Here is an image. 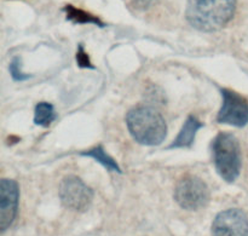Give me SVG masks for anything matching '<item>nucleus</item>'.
<instances>
[{"label": "nucleus", "instance_id": "f257e3e1", "mask_svg": "<svg viewBox=\"0 0 248 236\" xmlns=\"http://www.w3.org/2000/svg\"><path fill=\"white\" fill-rule=\"evenodd\" d=\"M235 10L236 0H188L186 17L191 27L211 33L224 28Z\"/></svg>", "mask_w": 248, "mask_h": 236}, {"label": "nucleus", "instance_id": "f03ea898", "mask_svg": "<svg viewBox=\"0 0 248 236\" xmlns=\"http://www.w3.org/2000/svg\"><path fill=\"white\" fill-rule=\"evenodd\" d=\"M126 124L132 137L143 145H159L167 135L166 121L152 107H136L126 115Z\"/></svg>", "mask_w": 248, "mask_h": 236}, {"label": "nucleus", "instance_id": "7ed1b4c3", "mask_svg": "<svg viewBox=\"0 0 248 236\" xmlns=\"http://www.w3.org/2000/svg\"><path fill=\"white\" fill-rule=\"evenodd\" d=\"M211 149L218 174L228 183L236 181L242 166L241 148L236 137L228 132L218 133Z\"/></svg>", "mask_w": 248, "mask_h": 236}, {"label": "nucleus", "instance_id": "20e7f679", "mask_svg": "<svg viewBox=\"0 0 248 236\" xmlns=\"http://www.w3.org/2000/svg\"><path fill=\"white\" fill-rule=\"evenodd\" d=\"M174 200L184 210L198 211L207 205L210 191L202 179L195 176H186L177 183Z\"/></svg>", "mask_w": 248, "mask_h": 236}, {"label": "nucleus", "instance_id": "39448f33", "mask_svg": "<svg viewBox=\"0 0 248 236\" xmlns=\"http://www.w3.org/2000/svg\"><path fill=\"white\" fill-rule=\"evenodd\" d=\"M60 199L69 210L84 212L93 200V190L79 177L67 176L60 184Z\"/></svg>", "mask_w": 248, "mask_h": 236}, {"label": "nucleus", "instance_id": "423d86ee", "mask_svg": "<svg viewBox=\"0 0 248 236\" xmlns=\"http://www.w3.org/2000/svg\"><path fill=\"white\" fill-rule=\"evenodd\" d=\"M223 103L218 113L217 121L219 124L244 127L248 124V102L236 92L228 89L220 90Z\"/></svg>", "mask_w": 248, "mask_h": 236}, {"label": "nucleus", "instance_id": "0eeeda50", "mask_svg": "<svg viewBox=\"0 0 248 236\" xmlns=\"http://www.w3.org/2000/svg\"><path fill=\"white\" fill-rule=\"evenodd\" d=\"M213 236H248V217L239 208L223 211L212 224Z\"/></svg>", "mask_w": 248, "mask_h": 236}, {"label": "nucleus", "instance_id": "6e6552de", "mask_svg": "<svg viewBox=\"0 0 248 236\" xmlns=\"http://www.w3.org/2000/svg\"><path fill=\"white\" fill-rule=\"evenodd\" d=\"M18 184L12 179L0 181V232L9 229L16 218L18 210Z\"/></svg>", "mask_w": 248, "mask_h": 236}, {"label": "nucleus", "instance_id": "1a4fd4ad", "mask_svg": "<svg viewBox=\"0 0 248 236\" xmlns=\"http://www.w3.org/2000/svg\"><path fill=\"white\" fill-rule=\"evenodd\" d=\"M202 123L199 120L196 116L190 115L186 121L184 123L183 127H182L181 132L178 133L176 140L171 143L169 148H186L191 147V144L194 143L195 140V136L198 133V131L202 127Z\"/></svg>", "mask_w": 248, "mask_h": 236}, {"label": "nucleus", "instance_id": "9d476101", "mask_svg": "<svg viewBox=\"0 0 248 236\" xmlns=\"http://www.w3.org/2000/svg\"><path fill=\"white\" fill-rule=\"evenodd\" d=\"M63 12L65 14V17H67V21L73 22V23L78 24H96V26L106 27V23L102 22V19H99L98 17L93 16L90 12L85 11V10L79 9V7H75L73 5L68 4L63 7Z\"/></svg>", "mask_w": 248, "mask_h": 236}, {"label": "nucleus", "instance_id": "9b49d317", "mask_svg": "<svg viewBox=\"0 0 248 236\" xmlns=\"http://www.w3.org/2000/svg\"><path fill=\"white\" fill-rule=\"evenodd\" d=\"M81 155H84V157H92V159L96 160L98 164H101L102 166L106 167L108 171L116 172V173H121V170H120V167H119L118 162H116L115 160L110 157V155H108L106 152H104V149L102 145H96V147L91 148L90 150L82 152Z\"/></svg>", "mask_w": 248, "mask_h": 236}, {"label": "nucleus", "instance_id": "f8f14e48", "mask_svg": "<svg viewBox=\"0 0 248 236\" xmlns=\"http://www.w3.org/2000/svg\"><path fill=\"white\" fill-rule=\"evenodd\" d=\"M56 119V111L52 104L41 102L35 107V113H34V123L39 126L47 127L52 124Z\"/></svg>", "mask_w": 248, "mask_h": 236}, {"label": "nucleus", "instance_id": "ddd939ff", "mask_svg": "<svg viewBox=\"0 0 248 236\" xmlns=\"http://www.w3.org/2000/svg\"><path fill=\"white\" fill-rule=\"evenodd\" d=\"M10 74L15 81H22L29 78L28 74H24L21 69V60L18 57H15L10 63Z\"/></svg>", "mask_w": 248, "mask_h": 236}, {"label": "nucleus", "instance_id": "4468645a", "mask_svg": "<svg viewBox=\"0 0 248 236\" xmlns=\"http://www.w3.org/2000/svg\"><path fill=\"white\" fill-rule=\"evenodd\" d=\"M77 62H78V65H79L80 68H91V69H93V65H92L91 62H90L89 55L85 52V48L81 44H80L79 47H78Z\"/></svg>", "mask_w": 248, "mask_h": 236}, {"label": "nucleus", "instance_id": "2eb2a0df", "mask_svg": "<svg viewBox=\"0 0 248 236\" xmlns=\"http://www.w3.org/2000/svg\"><path fill=\"white\" fill-rule=\"evenodd\" d=\"M155 2H156V0H132L131 6L135 10H148Z\"/></svg>", "mask_w": 248, "mask_h": 236}]
</instances>
